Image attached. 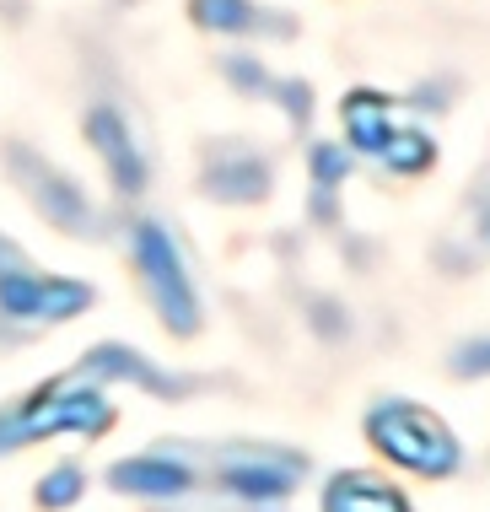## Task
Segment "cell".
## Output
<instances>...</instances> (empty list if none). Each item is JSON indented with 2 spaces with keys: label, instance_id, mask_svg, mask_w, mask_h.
Returning a JSON list of instances; mask_svg holds the SVG:
<instances>
[{
  "label": "cell",
  "instance_id": "7c38bea8",
  "mask_svg": "<svg viewBox=\"0 0 490 512\" xmlns=\"http://www.w3.org/2000/svg\"><path fill=\"white\" fill-rule=\"evenodd\" d=\"M345 135H350V146L356 151H367V157H383L388 141L404 130V119H399V108L383 98V92H350L345 98Z\"/></svg>",
  "mask_w": 490,
  "mask_h": 512
},
{
  "label": "cell",
  "instance_id": "9a60e30c",
  "mask_svg": "<svg viewBox=\"0 0 490 512\" xmlns=\"http://www.w3.org/2000/svg\"><path fill=\"white\" fill-rule=\"evenodd\" d=\"M81 496H87V469L81 464H54L49 475L33 486V502L44 512H70Z\"/></svg>",
  "mask_w": 490,
  "mask_h": 512
},
{
  "label": "cell",
  "instance_id": "4fadbf2b",
  "mask_svg": "<svg viewBox=\"0 0 490 512\" xmlns=\"http://www.w3.org/2000/svg\"><path fill=\"white\" fill-rule=\"evenodd\" d=\"M227 76H232L243 92H254V98L280 103L297 124L313 114V92H307L302 81H280V76H270V71H264V65H254V60H227Z\"/></svg>",
  "mask_w": 490,
  "mask_h": 512
},
{
  "label": "cell",
  "instance_id": "2e32d148",
  "mask_svg": "<svg viewBox=\"0 0 490 512\" xmlns=\"http://www.w3.org/2000/svg\"><path fill=\"white\" fill-rule=\"evenodd\" d=\"M377 162H383L388 173H410V178H415V173H426L431 162H437V146H431V135H426V130L404 124V130L394 135V141H388V151H383Z\"/></svg>",
  "mask_w": 490,
  "mask_h": 512
},
{
  "label": "cell",
  "instance_id": "6da1fadb",
  "mask_svg": "<svg viewBox=\"0 0 490 512\" xmlns=\"http://www.w3.org/2000/svg\"><path fill=\"white\" fill-rule=\"evenodd\" d=\"M194 464H205L210 486L221 491L227 512H286L291 491L302 486L307 459L275 442H221V448H194Z\"/></svg>",
  "mask_w": 490,
  "mask_h": 512
},
{
  "label": "cell",
  "instance_id": "9c48e42d",
  "mask_svg": "<svg viewBox=\"0 0 490 512\" xmlns=\"http://www.w3.org/2000/svg\"><path fill=\"white\" fill-rule=\"evenodd\" d=\"M200 189L210 200H227V205H254L270 195V162L259 151H243V146H221L210 157V168L200 178Z\"/></svg>",
  "mask_w": 490,
  "mask_h": 512
},
{
  "label": "cell",
  "instance_id": "d6986e66",
  "mask_svg": "<svg viewBox=\"0 0 490 512\" xmlns=\"http://www.w3.org/2000/svg\"><path fill=\"white\" fill-rule=\"evenodd\" d=\"M22 265H27V254H22L11 238H0V275H6V270H22Z\"/></svg>",
  "mask_w": 490,
  "mask_h": 512
},
{
  "label": "cell",
  "instance_id": "8fae6325",
  "mask_svg": "<svg viewBox=\"0 0 490 512\" xmlns=\"http://www.w3.org/2000/svg\"><path fill=\"white\" fill-rule=\"evenodd\" d=\"M318 512H415V507L399 486L367 475V469H340L318 496Z\"/></svg>",
  "mask_w": 490,
  "mask_h": 512
},
{
  "label": "cell",
  "instance_id": "7a4b0ae2",
  "mask_svg": "<svg viewBox=\"0 0 490 512\" xmlns=\"http://www.w3.org/2000/svg\"><path fill=\"white\" fill-rule=\"evenodd\" d=\"M108 426H114L108 394L97 389V383L76 378V372H65V378H54L44 389H33L27 399H17L11 410H0V453H22V448L49 442L60 432L103 437Z\"/></svg>",
  "mask_w": 490,
  "mask_h": 512
},
{
  "label": "cell",
  "instance_id": "5bb4252c",
  "mask_svg": "<svg viewBox=\"0 0 490 512\" xmlns=\"http://www.w3.org/2000/svg\"><path fill=\"white\" fill-rule=\"evenodd\" d=\"M194 22L210 33H259V27H286L280 17H264L248 0H194Z\"/></svg>",
  "mask_w": 490,
  "mask_h": 512
},
{
  "label": "cell",
  "instance_id": "277c9868",
  "mask_svg": "<svg viewBox=\"0 0 490 512\" xmlns=\"http://www.w3.org/2000/svg\"><path fill=\"white\" fill-rule=\"evenodd\" d=\"M130 259H135V275L140 286H146V302L157 308L162 329H173V335H194L200 329V292H194V275L184 265V248H178V238L162 227V221L140 216L135 232H130Z\"/></svg>",
  "mask_w": 490,
  "mask_h": 512
},
{
  "label": "cell",
  "instance_id": "5b68a950",
  "mask_svg": "<svg viewBox=\"0 0 490 512\" xmlns=\"http://www.w3.org/2000/svg\"><path fill=\"white\" fill-rule=\"evenodd\" d=\"M92 308V286L65 281V275H38L33 265L0 275V318L17 329H49Z\"/></svg>",
  "mask_w": 490,
  "mask_h": 512
},
{
  "label": "cell",
  "instance_id": "e0dca14e",
  "mask_svg": "<svg viewBox=\"0 0 490 512\" xmlns=\"http://www.w3.org/2000/svg\"><path fill=\"white\" fill-rule=\"evenodd\" d=\"M345 173H350V157H345V146H313V184L318 189H334V184H345Z\"/></svg>",
  "mask_w": 490,
  "mask_h": 512
},
{
  "label": "cell",
  "instance_id": "30bf717a",
  "mask_svg": "<svg viewBox=\"0 0 490 512\" xmlns=\"http://www.w3.org/2000/svg\"><path fill=\"white\" fill-rule=\"evenodd\" d=\"M76 378H87V383H135V389H146V394H184L178 389V378H167L162 367H151L146 356H135L130 345H97V351H87L76 362Z\"/></svg>",
  "mask_w": 490,
  "mask_h": 512
},
{
  "label": "cell",
  "instance_id": "ba28073f",
  "mask_svg": "<svg viewBox=\"0 0 490 512\" xmlns=\"http://www.w3.org/2000/svg\"><path fill=\"white\" fill-rule=\"evenodd\" d=\"M87 141L92 151L108 162V178H114L119 195H140L146 189V157H140L135 135H130V119L119 114V108H92L87 114Z\"/></svg>",
  "mask_w": 490,
  "mask_h": 512
},
{
  "label": "cell",
  "instance_id": "8992f818",
  "mask_svg": "<svg viewBox=\"0 0 490 512\" xmlns=\"http://www.w3.org/2000/svg\"><path fill=\"white\" fill-rule=\"evenodd\" d=\"M108 486L119 496H135V502H189L200 491V464H194L189 442H162L151 453H135V459H119L108 469Z\"/></svg>",
  "mask_w": 490,
  "mask_h": 512
},
{
  "label": "cell",
  "instance_id": "3957f363",
  "mask_svg": "<svg viewBox=\"0 0 490 512\" xmlns=\"http://www.w3.org/2000/svg\"><path fill=\"white\" fill-rule=\"evenodd\" d=\"M367 442L394 469L420 480H453L464 469V448L447 432V421L415 399H377L367 410Z\"/></svg>",
  "mask_w": 490,
  "mask_h": 512
},
{
  "label": "cell",
  "instance_id": "ac0fdd59",
  "mask_svg": "<svg viewBox=\"0 0 490 512\" xmlns=\"http://www.w3.org/2000/svg\"><path fill=\"white\" fill-rule=\"evenodd\" d=\"M453 372L458 378H490V340H469L453 351Z\"/></svg>",
  "mask_w": 490,
  "mask_h": 512
},
{
  "label": "cell",
  "instance_id": "52a82bcc",
  "mask_svg": "<svg viewBox=\"0 0 490 512\" xmlns=\"http://www.w3.org/2000/svg\"><path fill=\"white\" fill-rule=\"evenodd\" d=\"M6 168H11V178H17L22 195L33 200L60 232H70V238H87V232H97V211H92L87 189H81L76 178H65L60 168H49L38 151L11 146L6 151Z\"/></svg>",
  "mask_w": 490,
  "mask_h": 512
}]
</instances>
